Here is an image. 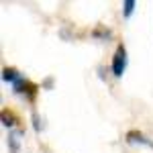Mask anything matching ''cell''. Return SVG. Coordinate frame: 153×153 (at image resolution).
I'll return each instance as SVG.
<instances>
[{
  "mask_svg": "<svg viewBox=\"0 0 153 153\" xmlns=\"http://www.w3.org/2000/svg\"><path fill=\"white\" fill-rule=\"evenodd\" d=\"M135 0H125L123 2V6H125V16H131V12H133V8H135Z\"/></svg>",
  "mask_w": 153,
  "mask_h": 153,
  "instance_id": "cell-7",
  "label": "cell"
},
{
  "mask_svg": "<svg viewBox=\"0 0 153 153\" xmlns=\"http://www.w3.org/2000/svg\"><path fill=\"white\" fill-rule=\"evenodd\" d=\"M37 90H39V86L33 82H29V80H19V82L14 84V92H19V94H27L31 100L35 98Z\"/></svg>",
  "mask_w": 153,
  "mask_h": 153,
  "instance_id": "cell-2",
  "label": "cell"
},
{
  "mask_svg": "<svg viewBox=\"0 0 153 153\" xmlns=\"http://www.w3.org/2000/svg\"><path fill=\"white\" fill-rule=\"evenodd\" d=\"M125 68H127V49H125V45H118L112 55V74L120 78L125 74Z\"/></svg>",
  "mask_w": 153,
  "mask_h": 153,
  "instance_id": "cell-1",
  "label": "cell"
},
{
  "mask_svg": "<svg viewBox=\"0 0 153 153\" xmlns=\"http://www.w3.org/2000/svg\"><path fill=\"white\" fill-rule=\"evenodd\" d=\"M125 139H127V143H141V145H147V147H153V141H149L143 133H139V131H129L127 135H125Z\"/></svg>",
  "mask_w": 153,
  "mask_h": 153,
  "instance_id": "cell-3",
  "label": "cell"
},
{
  "mask_svg": "<svg viewBox=\"0 0 153 153\" xmlns=\"http://www.w3.org/2000/svg\"><path fill=\"white\" fill-rule=\"evenodd\" d=\"M2 80H4V82H19V80H21L19 70H16V68H4V70H2Z\"/></svg>",
  "mask_w": 153,
  "mask_h": 153,
  "instance_id": "cell-5",
  "label": "cell"
},
{
  "mask_svg": "<svg viewBox=\"0 0 153 153\" xmlns=\"http://www.w3.org/2000/svg\"><path fill=\"white\" fill-rule=\"evenodd\" d=\"M19 137H21V133H10V135H8L10 153H19Z\"/></svg>",
  "mask_w": 153,
  "mask_h": 153,
  "instance_id": "cell-6",
  "label": "cell"
},
{
  "mask_svg": "<svg viewBox=\"0 0 153 153\" xmlns=\"http://www.w3.org/2000/svg\"><path fill=\"white\" fill-rule=\"evenodd\" d=\"M0 117H2V125H4V127H14V125L19 123V117H16L12 110H8V108H4Z\"/></svg>",
  "mask_w": 153,
  "mask_h": 153,
  "instance_id": "cell-4",
  "label": "cell"
}]
</instances>
